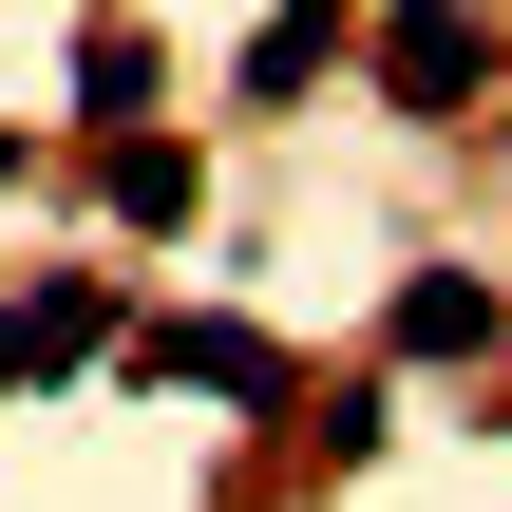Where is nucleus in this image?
<instances>
[{
  "mask_svg": "<svg viewBox=\"0 0 512 512\" xmlns=\"http://www.w3.org/2000/svg\"><path fill=\"white\" fill-rule=\"evenodd\" d=\"M76 361H114V285H95V266L0 285V399H19V380H76Z\"/></svg>",
  "mask_w": 512,
  "mask_h": 512,
  "instance_id": "f257e3e1",
  "label": "nucleus"
},
{
  "mask_svg": "<svg viewBox=\"0 0 512 512\" xmlns=\"http://www.w3.org/2000/svg\"><path fill=\"white\" fill-rule=\"evenodd\" d=\"M114 361H133V380H190V399H247V418L285 399V342H266V323H209V304H190V323H133Z\"/></svg>",
  "mask_w": 512,
  "mask_h": 512,
  "instance_id": "f03ea898",
  "label": "nucleus"
},
{
  "mask_svg": "<svg viewBox=\"0 0 512 512\" xmlns=\"http://www.w3.org/2000/svg\"><path fill=\"white\" fill-rule=\"evenodd\" d=\"M380 95H399V114H475V95H494V19H437V0L380 19Z\"/></svg>",
  "mask_w": 512,
  "mask_h": 512,
  "instance_id": "7ed1b4c3",
  "label": "nucleus"
},
{
  "mask_svg": "<svg viewBox=\"0 0 512 512\" xmlns=\"http://www.w3.org/2000/svg\"><path fill=\"white\" fill-rule=\"evenodd\" d=\"M95 190H114V228H152V247L209 228V152H190V133H95Z\"/></svg>",
  "mask_w": 512,
  "mask_h": 512,
  "instance_id": "20e7f679",
  "label": "nucleus"
},
{
  "mask_svg": "<svg viewBox=\"0 0 512 512\" xmlns=\"http://www.w3.org/2000/svg\"><path fill=\"white\" fill-rule=\"evenodd\" d=\"M380 342H399V361H494V285H475V266H418V285L380 304Z\"/></svg>",
  "mask_w": 512,
  "mask_h": 512,
  "instance_id": "39448f33",
  "label": "nucleus"
},
{
  "mask_svg": "<svg viewBox=\"0 0 512 512\" xmlns=\"http://www.w3.org/2000/svg\"><path fill=\"white\" fill-rule=\"evenodd\" d=\"M76 114H95V133H133V114H152V38H133V19H95V38H76Z\"/></svg>",
  "mask_w": 512,
  "mask_h": 512,
  "instance_id": "423d86ee",
  "label": "nucleus"
},
{
  "mask_svg": "<svg viewBox=\"0 0 512 512\" xmlns=\"http://www.w3.org/2000/svg\"><path fill=\"white\" fill-rule=\"evenodd\" d=\"M323 57H342V38H323V19H247V95H266V114H285V95H304V76H323Z\"/></svg>",
  "mask_w": 512,
  "mask_h": 512,
  "instance_id": "0eeeda50",
  "label": "nucleus"
},
{
  "mask_svg": "<svg viewBox=\"0 0 512 512\" xmlns=\"http://www.w3.org/2000/svg\"><path fill=\"white\" fill-rule=\"evenodd\" d=\"M494 342H512V304H494Z\"/></svg>",
  "mask_w": 512,
  "mask_h": 512,
  "instance_id": "6e6552de",
  "label": "nucleus"
}]
</instances>
